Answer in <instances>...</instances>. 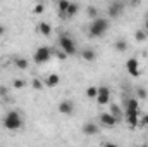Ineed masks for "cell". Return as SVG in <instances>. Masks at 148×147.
<instances>
[{
	"label": "cell",
	"mask_w": 148,
	"mask_h": 147,
	"mask_svg": "<svg viewBox=\"0 0 148 147\" xmlns=\"http://www.w3.org/2000/svg\"><path fill=\"white\" fill-rule=\"evenodd\" d=\"M109 30V21L103 19V17H95L88 28V35L91 38H98V37H103Z\"/></svg>",
	"instance_id": "obj_1"
},
{
	"label": "cell",
	"mask_w": 148,
	"mask_h": 147,
	"mask_svg": "<svg viewBox=\"0 0 148 147\" xmlns=\"http://www.w3.org/2000/svg\"><path fill=\"white\" fill-rule=\"evenodd\" d=\"M3 126L7 130H19L23 128V118L17 111H9L5 116H3Z\"/></svg>",
	"instance_id": "obj_2"
},
{
	"label": "cell",
	"mask_w": 148,
	"mask_h": 147,
	"mask_svg": "<svg viewBox=\"0 0 148 147\" xmlns=\"http://www.w3.org/2000/svg\"><path fill=\"white\" fill-rule=\"evenodd\" d=\"M50 57H52V49L43 45V47H38L36 50H35L33 61H35L36 64H45V62L50 61Z\"/></svg>",
	"instance_id": "obj_3"
},
{
	"label": "cell",
	"mask_w": 148,
	"mask_h": 147,
	"mask_svg": "<svg viewBox=\"0 0 148 147\" xmlns=\"http://www.w3.org/2000/svg\"><path fill=\"white\" fill-rule=\"evenodd\" d=\"M59 47L67 54V55H74L76 52H77V49H76V43H74L71 38L67 37V35H60L59 37Z\"/></svg>",
	"instance_id": "obj_4"
},
{
	"label": "cell",
	"mask_w": 148,
	"mask_h": 147,
	"mask_svg": "<svg viewBox=\"0 0 148 147\" xmlns=\"http://www.w3.org/2000/svg\"><path fill=\"white\" fill-rule=\"evenodd\" d=\"M97 101H98V104H100V106H105V104H109V101H110V88H109V87H105V85L98 87Z\"/></svg>",
	"instance_id": "obj_5"
},
{
	"label": "cell",
	"mask_w": 148,
	"mask_h": 147,
	"mask_svg": "<svg viewBox=\"0 0 148 147\" xmlns=\"http://www.w3.org/2000/svg\"><path fill=\"white\" fill-rule=\"evenodd\" d=\"M98 119H100V123H102L103 126H107V128H112V126H115V125L119 123V121L115 119V116L112 114L110 111H109V112H100Z\"/></svg>",
	"instance_id": "obj_6"
},
{
	"label": "cell",
	"mask_w": 148,
	"mask_h": 147,
	"mask_svg": "<svg viewBox=\"0 0 148 147\" xmlns=\"http://www.w3.org/2000/svg\"><path fill=\"white\" fill-rule=\"evenodd\" d=\"M138 66H140V62H138V59L136 57H131V59H127V62H126V69H127V73L131 74V76H134V78H138L141 71L138 69Z\"/></svg>",
	"instance_id": "obj_7"
},
{
	"label": "cell",
	"mask_w": 148,
	"mask_h": 147,
	"mask_svg": "<svg viewBox=\"0 0 148 147\" xmlns=\"http://www.w3.org/2000/svg\"><path fill=\"white\" fill-rule=\"evenodd\" d=\"M57 109H59V112H60V114L71 116V114L74 112V102H73V101H69V99H66V101H60Z\"/></svg>",
	"instance_id": "obj_8"
},
{
	"label": "cell",
	"mask_w": 148,
	"mask_h": 147,
	"mask_svg": "<svg viewBox=\"0 0 148 147\" xmlns=\"http://www.w3.org/2000/svg\"><path fill=\"white\" fill-rule=\"evenodd\" d=\"M126 121L131 128H136L140 125V111H126Z\"/></svg>",
	"instance_id": "obj_9"
},
{
	"label": "cell",
	"mask_w": 148,
	"mask_h": 147,
	"mask_svg": "<svg viewBox=\"0 0 148 147\" xmlns=\"http://www.w3.org/2000/svg\"><path fill=\"white\" fill-rule=\"evenodd\" d=\"M122 9H124V5L121 3V2H112L110 5H109V16H110L112 19H117L121 14H122Z\"/></svg>",
	"instance_id": "obj_10"
},
{
	"label": "cell",
	"mask_w": 148,
	"mask_h": 147,
	"mask_svg": "<svg viewBox=\"0 0 148 147\" xmlns=\"http://www.w3.org/2000/svg\"><path fill=\"white\" fill-rule=\"evenodd\" d=\"M83 133L84 135H97L98 133V125L97 123H93V121H88V123H84L83 125Z\"/></svg>",
	"instance_id": "obj_11"
},
{
	"label": "cell",
	"mask_w": 148,
	"mask_h": 147,
	"mask_svg": "<svg viewBox=\"0 0 148 147\" xmlns=\"http://www.w3.org/2000/svg\"><path fill=\"white\" fill-rule=\"evenodd\" d=\"M60 83V76L57 73H52V74H48L47 76V80H45V85L47 87H50V88H53V87H57Z\"/></svg>",
	"instance_id": "obj_12"
},
{
	"label": "cell",
	"mask_w": 148,
	"mask_h": 147,
	"mask_svg": "<svg viewBox=\"0 0 148 147\" xmlns=\"http://www.w3.org/2000/svg\"><path fill=\"white\" fill-rule=\"evenodd\" d=\"M81 57L84 61H88V62H93L97 59V52L93 49H84V50H81Z\"/></svg>",
	"instance_id": "obj_13"
},
{
	"label": "cell",
	"mask_w": 148,
	"mask_h": 147,
	"mask_svg": "<svg viewBox=\"0 0 148 147\" xmlns=\"http://www.w3.org/2000/svg\"><path fill=\"white\" fill-rule=\"evenodd\" d=\"M38 33L43 35V37H50V33H52V26H50L48 23L41 21V23L38 24Z\"/></svg>",
	"instance_id": "obj_14"
},
{
	"label": "cell",
	"mask_w": 148,
	"mask_h": 147,
	"mask_svg": "<svg viewBox=\"0 0 148 147\" xmlns=\"http://www.w3.org/2000/svg\"><path fill=\"white\" fill-rule=\"evenodd\" d=\"M114 50H117V52H121V54L126 52V50H127V42L122 40V38H121V40H115V42H114Z\"/></svg>",
	"instance_id": "obj_15"
},
{
	"label": "cell",
	"mask_w": 148,
	"mask_h": 147,
	"mask_svg": "<svg viewBox=\"0 0 148 147\" xmlns=\"http://www.w3.org/2000/svg\"><path fill=\"white\" fill-rule=\"evenodd\" d=\"M14 64H16L17 69H28V66H29L28 59H24V57H16L14 59Z\"/></svg>",
	"instance_id": "obj_16"
},
{
	"label": "cell",
	"mask_w": 148,
	"mask_h": 147,
	"mask_svg": "<svg viewBox=\"0 0 148 147\" xmlns=\"http://www.w3.org/2000/svg\"><path fill=\"white\" fill-rule=\"evenodd\" d=\"M77 9H79V5L71 2V3H69V7H67V10H66V16H67V17H74V16L77 14Z\"/></svg>",
	"instance_id": "obj_17"
},
{
	"label": "cell",
	"mask_w": 148,
	"mask_h": 147,
	"mask_svg": "<svg viewBox=\"0 0 148 147\" xmlns=\"http://www.w3.org/2000/svg\"><path fill=\"white\" fill-rule=\"evenodd\" d=\"M126 107H127V111H140V106H138V101L136 99L126 101Z\"/></svg>",
	"instance_id": "obj_18"
},
{
	"label": "cell",
	"mask_w": 148,
	"mask_h": 147,
	"mask_svg": "<svg viewBox=\"0 0 148 147\" xmlns=\"http://www.w3.org/2000/svg\"><path fill=\"white\" fill-rule=\"evenodd\" d=\"M110 112L115 116V119H117V121H121V119H122V111H121V107H119V106L112 104V106H110Z\"/></svg>",
	"instance_id": "obj_19"
},
{
	"label": "cell",
	"mask_w": 148,
	"mask_h": 147,
	"mask_svg": "<svg viewBox=\"0 0 148 147\" xmlns=\"http://www.w3.org/2000/svg\"><path fill=\"white\" fill-rule=\"evenodd\" d=\"M86 16H88L90 19H95V17H98V9H97L95 5H90V7L86 9Z\"/></svg>",
	"instance_id": "obj_20"
},
{
	"label": "cell",
	"mask_w": 148,
	"mask_h": 147,
	"mask_svg": "<svg viewBox=\"0 0 148 147\" xmlns=\"http://www.w3.org/2000/svg\"><path fill=\"white\" fill-rule=\"evenodd\" d=\"M97 94H98V87H88L86 88V97L88 99H97Z\"/></svg>",
	"instance_id": "obj_21"
},
{
	"label": "cell",
	"mask_w": 148,
	"mask_h": 147,
	"mask_svg": "<svg viewBox=\"0 0 148 147\" xmlns=\"http://www.w3.org/2000/svg\"><path fill=\"white\" fill-rule=\"evenodd\" d=\"M69 0H60L59 2V14H62V16H66V10H67V7H69Z\"/></svg>",
	"instance_id": "obj_22"
},
{
	"label": "cell",
	"mask_w": 148,
	"mask_h": 147,
	"mask_svg": "<svg viewBox=\"0 0 148 147\" xmlns=\"http://www.w3.org/2000/svg\"><path fill=\"white\" fill-rule=\"evenodd\" d=\"M134 38H136V42H145V40H147V30H145V31H143V30H136Z\"/></svg>",
	"instance_id": "obj_23"
},
{
	"label": "cell",
	"mask_w": 148,
	"mask_h": 147,
	"mask_svg": "<svg viewBox=\"0 0 148 147\" xmlns=\"http://www.w3.org/2000/svg\"><path fill=\"white\" fill-rule=\"evenodd\" d=\"M31 87H33L35 90H41V88H43V83H41V80H40V78H33Z\"/></svg>",
	"instance_id": "obj_24"
},
{
	"label": "cell",
	"mask_w": 148,
	"mask_h": 147,
	"mask_svg": "<svg viewBox=\"0 0 148 147\" xmlns=\"http://www.w3.org/2000/svg\"><path fill=\"white\" fill-rule=\"evenodd\" d=\"M136 95L140 97V99H147L148 97V92L145 88H136Z\"/></svg>",
	"instance_id": "obj_25"
},
{
	"label": "cell",
	"mask_w": 148,
	"mask_h": 147,
	"mask_svg": "<svg viewBox=\"0 0 148 147\" xmlns=\"http://www.w3.org/2000/svg\"><path fill=\"white\" fill-rule=\"evenodd\" d=\"M55 55H57V59H59V61H66V59L69 57V55H67L62 49H60V50H57V54H55Z\"/></svg>",
	"instance_id": "obj_26"
},
{
	"label": "cell",
	"mask_w": 148,
	"mask_h": 147,
	"mask_svg": "<svg viewBox=\"0 0 148 147\" xmlns=\"http://www.w3.org/2000/svg\"><path fill=\"white\" fill-rule=\"evenodd\" d=\"M24 85H26V83H24V80H14V81H12V87H14V88H17V90H19V88H23Z\"/></svg>",
	"instance_id": "obj_27"
},
{
	"label": "cell",
	"mask_w": 148,
	"mask_h": 147,
	"mask_svg": "<svg viewBox=\"0 0 148 147\" xmlns=\"http://www.w3.org/2000/svg\"><path fill=\"white\" fill-rule=\"evenodd\" d=\"M138 126H148V112L140 118V125H138Z\"/></svg>",
	"instance_id": "obj_28"
},
{
	"label": "cell",
	"mask_w": 148,
	"mask_h": 147,
	"mask_svg": "<svg viewBox=\"0 0 148 147\" xmlns=\"http://www.w3.org/2000/svg\"><path fill=\"white\" fill-rule=\"evenodd\" d=\"M43 10H45V7H43V3H36V5L33 7V12H35V14H41Z\"/></svg>",
	"instance_id": "obj_29"
},
{
	"label": "cell",
	"mask_w": 148,
	"mask_h": 147,
	"mask_svg": "<svg viewBox=\"0 0 148 147\" xmlns=\"http://www.w3.org/2000/svg\"><path fill=\"white\" fill-rule=\"evenodd\" d=\"M7 94H9V90H7V87H3V85H0V97H7Z\"/></svg>",
	"instance_id": "obj_30"
},
{
	"label": "cell",
	"mask_w": 148,
	"mask_h": 147,
	"mask_svg": "<svg viewBox=\"0 0 148 147\" xmlns=\"http://www.w3.org/2000/svg\"><path fill=\"white\" fill-rule=\"evenodd\" d=\"M5 31H7V30H5V26H3V24H0V37H3V35H5Z\"/></svg>",
	"instance_id": "obj_31"
},
{
	"label": "cell",
	"mask_w": 148,
	"mask_h": 147,
	"mask_svg": "<svg viewBox=\"0 0 148 147\" xmlns=\"http://www.w3.org/2000/svg\"><path fill=\"white\" fill-rule=\"evenodd\" d=\"M145 30H147V31H148V19H147V21H145Z\"/></svg>",
	"instance_id": "obj_32"
},
{
	"label": "cell",
	"mask_w": 148,
	"mask_h": 147,
	"mask_svg": "<svg viewBox=\"0 0 148 147\" xmlns=\"http://www.w3.org/2000/svg\"><path fill=\"white\" fill-rule=\"evenodd\" d=\"M129 2H131V3H138L140 0H129Z\"/></svg>",
	"instance_id": "obj_33"
},
{
	"label": "cell",
	"mask_w": 148,
	"mask_h": 147,
	"mask_svg": "<svg viewBox=\"0 0 148 147\" xmlns=\"http://www.w3.org/2000/svg\"><path fill=\"white\" fill-rule=\"evenodd\" d=\"M145 17H147V19H148V10H147V14H145Z\"/></svg>",
	"instance_id": "obj_34"
}]
</instances>
